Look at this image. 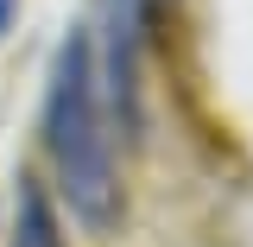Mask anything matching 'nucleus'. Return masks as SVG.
<instances>
[{
  "instance_id": "nucleus-1",
  "label": "nucleus",
  "mask_w": 253,
  "mask_h": 247,
  "mask_svg": "<svg viewBox=\"0 0 253 247\" xmlns=\"http://www.w3.org/2000/svg\"><path fill=\"white\" fill-rule=\"evenodd\" d=\"M44 158L57 171L70 216L108 235L121 222V165H114V114L101 95L89 26H70L57 38V57L44 76Z\"/></svg>"
},
{
  "instance_id": "nucleus-2",
  "label": "nucleus",
  "mask_w": 253,
  "mask_h": 247,
  "mask_svg": "<svg viewBox=\"0 0 253 247\" xmlns=\"http://www.w3.org/2000/svg\"><path fill=\"white\" fill-rule=\"evenodd\" d=\"M6 247H70L63 241V222H57V203L32 184V178H19V203H13V235H6Z\"/></svg>"
},
{
  "instance_id": "nucleus-3",
  "label": "nucleus",
  "mask_w": 253,
  "mask_h": 247,
  "mask_svg": "<svg viewBox=\"0 0 253 247\" xmlns=\"http://www.w3.org/2000/svg\"><path fill=\"white\" fill-rule=\"evenodd\" d=\"M13 13H19V0H0V32L13 26Z\"/></svg>"
},
{
  "instance_id": "nucleus-4",
  "label": "nucleus",
  "mask_w": 253,
  "mask_h": 247,
  "mask_svg": "<svg viewBox=\"0 0 253 247\" xmlns=\"http://www.w3.org/2000/svg\"><path fill=\"white\" fill-rule=\"evenodd\" d=\"M152 6H158V0H152Z\"/></svg>"
}]
</instances>
